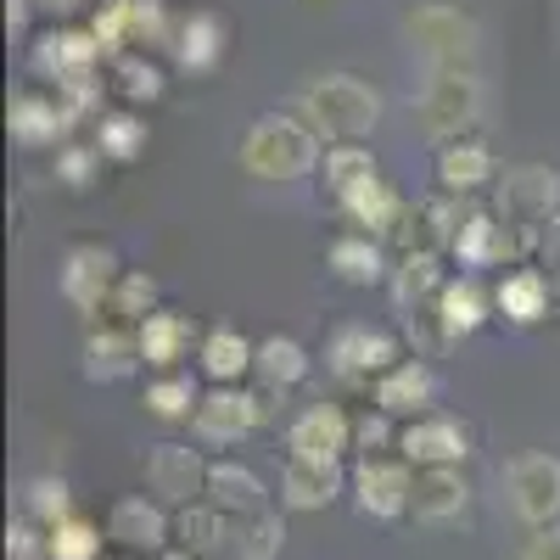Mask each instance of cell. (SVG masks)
I'll return each mask as SVG.
<instances>
[{
	"label": "cell",
	"mask_w": 560,
	"mask_h": 560,
	"mask_svg": "<svg viewBox=\"0 0 560 560\" xmlns=\"http://www.w3.org/2000/svg\"><path fill=\"white\" fill-rule=\"evenodd\" d=\"M197 364L213 387H247L253 370H258V342L242 337L236 325H213V331H202Z\"/></svg>",
	"instance_id": "cell-27"
},
{
	"label": "cell",
	"mask_w": 560,
	"mask_h": 560,
	"mask_svg": "<svg viewBox=\"0 0 560 560\" xmlns=\"http://www.w3.org/2000/svg\"><path fill=\"white\" fill-rule=\"evenodd\" d=\"M353 510L370 522H404L409 499H415V465L404 454H353V477H348Z\"/></svg>",
	"instance_id": "cell-7"
},
{
	"label": "cell",
	"mask_w": 560,
	"mask_h": 560,
	"mask_svg": "<svg viewBox=\"0 0 560 560\" xmlns=\"http://www.w3.org/2000/svg\"><path fill=\"white\" fill-rule=\"evenodd\" d=\"M555 331H560V308H555Z\"/></svg>",
	"instance_id": "cell-49"
},
{
	"label": "cell",
	"mask_w": 560,
	"mask_h": 560,
	"mask_svg": "<svg viewBox=\"0 0 560 560\" xmlns=\"http://www.w3.org/2000/svg\"><path fill=\"white\" fill-rule=\"evenodd\" d=\"M488 113V96H482V79L477 68H459V73H427V84L415 90V124L427 129L438 147L443 140H459L471 135Z\"/></svg>",
	"instance_id": "cell-4"
},
{
	"label": "cell",
	"mask_w": 560,
	"mask_h": 560,
	"mask_svg": "<svg viewBox=\"0 0 560 560\" xmlns=\"http://www.w3.org/2000/svg\"><path fill=\"white\" fill-rule=\"evenodd\" d=\"M432 174H438V191H448V197H477V191H488V185L499 179V163H493L488 140L459 135V140H443V147H438Z\"/></svg>",
	"instance_id": "cell-23"
},
{
	"label": "cell",
	"mask_w": 560,
	"mask_h": 560,
	"mask_svg": "<svg viewBox=\"0 0 560 560\" xmlns=\"http://www.w3.org/2000/svg\"><path fill=\"white\" fill-rule=\"evenodd\" d=\"M253 432H264L253 387H208L202 393V404L191 415V443H202V448H236Z\"/></svg>",
	"instance_id": "cell-12"
},
{
	"label": "cell",
	"mask_w": 560,
	"mask_h": 560,
	"mask_svg": "<svg viewBox=\"0 0 560 560\" xmlns=\"http://www.w3.org/2000/svg\"><path fill=\"white\" fill-rule=\"evenodd\" d=\"M208 471H213V459H208V448H202V443H197V448H191V443H152V448H147V459H140L147 493H152V499H163L168 510L208 499Z\"/></svg>",
	"instance_id": "cell-8"
},
{
	"label": "cell",
	"mask_w": 560,
	"mask_h": 560,
	"mask_svg": "<svg viewBox=\"0 0 560 560\" xmlns=\"http://www.w3.org/2000/svg\"><path fill=\"white\" fill-rule=\"evenodd\" d=\"M96 39L107 45V62L124 51H147V45H168L174 18L163 12V0H102L90 18Z\"/></svg>",
	"instance_id": "cell-11"
},
{
	"label": "cell",
	"mask_w": 560,
	"mask_h": 560,
	"mask_svg": "<svg viewBox=\"0 0 560 560\" xmlns=\"http://www.w3.org/2000/svg\"><path fill=\"white\" fill-rule=\"evenodd\" d=\"M409 516L420 527H459L471 516V482H465L459 465H427L415 471V499H409Z\"/></svg>",
	"instance_id": "cell-16"
},
{
	"label": "cell",
	"mask_w": 560,
	"mask_h": 560,
	"mask_svg": "<svg viewBox=\"0 0 560 560\" xmlns=\"http://www.w3.org/2000/svg\"><path fill=\"white\" fill-rule=\"evenodd\" d=\"M432 314H438V331H443V342L454 348V342H465V337H477V331H482V325H488L499 308H493V292L482 287V275L459 269V275H448V287L438 292Z\"/></svg>",
	"instance_id": "cell-18"
},
{
	"label": "cell",
	"mask_w": 560,
	"mask_h": 560,
	"mask_svg": "<svg viewBox=\"0 0 560 560\" xmlns=\"http://www.w3.org/2000/svg\"><path fill=\"white\" fill-rule=\"evenodd\" d=\"M504 499L527 527H555L560 522V459L544 448L516 454L504 465Z\"/></svg>",
	"instance_id": "cell-10"
},
{
	"label": "cell",
	"mask_w": 560,
	"mask_h": 560,
	"mask_svg": "<svg viewBox=\"0 0 560 560\" xmlns=\"http://www.w3.org/2000/svg\"><path fill=\"white\" fill-rule=\"evenodd\" d=\"M34 7H45V12H57V18H68V12H79L84 0H34Z\"/></svg>",
	"instance_id": "cell-47"
},
{
	"label": "cell",
	"mask_w": 560,
	"mask_h": 560,
	"mask_svg": "<svg viewBox=\"0 0 560 560\" xmlns=\"http://www.w3.org/2000/svg\"><path fill=\"white\" fill-rule=\"evenodd\" d=\"M90 140L102 147L107 163H135V158H147V118H140V107H113L102 118H90Z\"/></svg>",
	"instance_id": "cell-35"
},
{
	"label": "cell",
	"mask_w": 560,
	"mask_h": 560,
	"mask_svg": "<svg viewBox=\"0 0 560 560\" xmlns=\"http://www.w3.org/2000/svg\"><path fill=\"white\" fill-rule=\"evenodd\" d=\"M107 79H113V90L124 96V107H152V102L168 96V73H163V62H152L147 51H124V57H113Z\"/></svg>",
	"instance_id": "cell-36"
},
{
	"label": "cell",
	"mask_w": 560,
	"mask_h": 560,
	"mask_svg": "<svg viewBox=\"0 0 560 560\" xmlns=\"http://www.w3.org/2000/svg\"><path fill=\"white\" fill-rule=\"evenodd\" d=\"M325 158V140L303 113H258L236 147V163L253 179H303Z\"/></svg>",
	"instance_id": "cell-2"
},
{
	"label": "cell",
	"mask_w": 560,
	"mask_h": 560,
	"mask_svg": "<svg viewBox=\"0 0 560 560\" xmlns=\"http://www.w3.org/2000/svg\"><path fill=\"white\" fill-rule=\"evenodd\" d=\"M499 213L504 219H522V224H549L560 213V174L555 168H510L499 179Z\"/></svg>",
	"instance_id": "cell-25"
},
{
	"label": "cell",
	"mask_w": 560,
	"mask_h": 560,
	"mask_svg": "<svg viewBox=\"0 0 560 560\" xmlns=\"http://www.w3.org/2000/svg\"><path fill=\"white\" fill-rule=\"evenodd\" d=\"M298 113L314 124V135L325 147H337V140H370L387 113L382 90L359 79V73H319L298 90Z\"/></svg>",
	"instance_id": "cell-1"
},
{
	"label": "cell",
	"mask_w": 560,
	"mask_h": 560,
	"mask_svg": "<svg viewBox=\"0 0 560 560\" xmlns=\"http://www.w3.org/2000/svg\"><path fill=\"white\" fill-rule=\"evenodd\" d=\"M7 560H45V527L34 516H18L7 527Z\"/></svg>",
	"instance_id": "cell-44"
},
{
	"label": "cell",
	"mask_w": 560,
	"mask_h": 560,
	"mask_svg": "<svg viewBox=\"0 0 560 560\" xmlns=\"http://www.w3.org/2000/svg\"><path fill=\"white\" fill-rule=\"evenodd\" d=\"M471 427H465L459 415H443V409H432V415H415V420H404L398 427V454L415 465V471H427V465H465L471 459Z\"/></svg>",
	"instance_id": "cell-13"
},
{
	"label": "cell",
	"mask_w": 560,
	"mask_h": 560,
	"mask_svg": "<svg viewBox=\"0 0 560 560\" xmlns=\"http://www.w3.org/2000/svg\"><path fill=\"white\" fill-rule=\"evenodd\" d=\"M342 219L353 224V230H370V236H382V242H393V230H398V219L409 213V202H404V191L393 179H370V185H359V191H348L342 202Z\"/></svg>",
	"instance_id": "cell-31"
},
{
	"label": "cell",
	"mask_w": 560,
	"mask_h": 560,
	"mask_svg": "<svg viewBox=\"0 0 560 560\" xmlns=\"http://www.w3.org/2000/svg\"><path fill=\"white\" fill-rule=\"evenodd\" d=\"M493 308H499V319H510V325L527 331V325H544L560 308V287H555V275H544L538 264H516V269L499 275Z\"/></svg>",
	"instance_id": "cell-17"
},
{
	"label": "cell",
	"mask_w": 560,
	"mask_h": 560,
	"mask_svg": "<svg viewBox=\"0 0 560 560\" xmlns=\"http://www.w3.org/2000/svg\"><path fill=\"white\" fill-rule=\"evenodd\" d=\"M370 404L387 409L393 420L432 415V409H438V376H432V364L420 359V353H404L387 376H376V387H370Z\"/></svg>",
	"instance_id": "cell-19"
},
{
	"label": "cell",
	"mask_w": 560,
	"mask_h": 560,
	"mask_svg": "<svg viewBox=\"0 0 560 560\" xmlns=\"http://www.w3.org/2000/svg\"><path fill=\"white\" fill-rule=\"evenodd\" d=\"M152 560H202V555H191V549H179V544H168L163 555H152Z\"/></svg>",
	"instance_id": "cell-48"
},
{
	"label": "cell",
	"mask_w": 560,
	"mask_h": 560,
	"mask_svg": "<svg viewBox=\"0 0 560 560\" xmlns=\"http://www.w3.org/2000/svg\"><path fill=\"white\" fill-rule=\"evenodd\" d=\"M404 359V342L382 325H364V319H342L331 325V337H325V370L353 387H376V376Z\"/></svg>",
	"instance_id": "cell-5"
},
{
	"label": "cell",
	"mask_w": 560,
	"mask_h": 560,
	"mask_svg": "<svg viewBox=\"0 0 560 560\" xmlns=\"http://www.w3.org/2000/svg\"><path fill=\"white\" fill-rule=\"evenodd\" d=\"M230 527H236V516H230V510H219L213 499H197V504H179V510H174V544L191 549V555H202V560L230 555Z\"/></svg>",
	"instance_id": "cell-32"
},
{
	"label": "cell",
	"mask_w": 560,
	"mask_h": 560,
	"mask_svg": "<svg viewBox=\"0 0 560 560\" xmlns=\"http://www.w3.org/2000/svg\"><path fill=\"white\" fill-rule=\"evenodd\" d=\"M224 45H230V28H224V18L208 12V7L179 12L174 28H168V57H174V68H185V73H208V68H219Z\"/></svg>",
	"instance_id": "cell-24"
},
{
	"label": "cell",
	"mask_w": 560,
	"mask_h": 560,
	"mask_svg": "<svg viewBox=\"0 0 560 560\" xmlns=\"http://www.w3.org/2000/svg\"><path fill=\"white\" fill-rule=\"evenodd\" d=\"M73 129V113L62 107V96L51 84H28L12 96V135L23 140V147H51V140H62Z\"/></svg>",
	"instance_id": "cell-29"
},
{
	"label": "cell",
	"mask_w": 560,
	"mask_h": 560,
	"mask_svg": "<svg viewBox=\"0 0 560 560\" xmlns=\"http://www.w3.org/2000/svg\"><path fill=\"white\" fill-rule=\"evenodd\" d=\"M287 459H314V465H342L353 454V415L331 398L319 404H303L292 420H287Z\"/></svg>",
	"instance_id": "cell-9"
},
{
	"label": "cell",
	"mask_w": 560,
	"mask_h": 560,
	"mask_svg": "<svg viewBox=\"0 0 560 560\" xmlns=\"http://www.w3.org/2000/svg\"><path fill=\"white\" fill-rule=\"evenodd\" d=\"M158 308H163V303H158V280H152L147 269H124L118 287H113V303H107V319L140 325V319L158 314Z\"/></svg>",
	"instance_id": "cell-41"
},
{
	"label": "cell",
	"mask_w": 560,
	"mask_h": 560,
	"mask_svg": "<svg viewBox=\"0 0 560 560\" xmlns=\"http://www.w3.org/2000/svg\"><path fill=\"white\" fill-rule=\"evenodd\" d=\"M398 427L404 420H393L387 409H359L353 415V454H398Z\"/></svg>",
	"instance_id": "cell-43"
},
{
	"label": "cell",
	"mask_w": 560,
	"mask_h": 560,
	"mask_svg": "<svg viewBox=\"0 0 560 560\" xmlns=\"http://www.w3.org/2000/svg\"><path fill=\"white\" fill-rule=\"evenodd\" d=\"M135 337H140V359H147V370H158V376H168V370H185V359L202 348L197 319L179 314V308L147 314V319L135 325Z\"/></svg>",
	"instance_id": "cell-20"
},
{
	"label": "cell",
	"mask_w": 560,
	"mask_h": 560,
	"mask_svg": "<svg viewBox=\"0 0 560 560\" xmlns=\"http://www.w3.org/2000/svg\"><path fill=\"white\" fill-rule=\"evenodd\" d=\"M376 174H382V163L370 152V140H337V147H325V158H319V185L331 202H342L348 191L370 185Z\"/></svg>",
	"instance_id": "cell-33"
},
{
	"label": "cell",
	"mask_w": 560,
	"mask_h": 560,
	"mask_svg": "<svg viewBox=\"0 0 560 560\" xmlns=\"http://www.w3.org/2000/svg\"><path fill=\"white\" fill-rule=\"evenodd\" d=\"M404 39L409 51L427 62V73H459V68H477L482 57V28L471 12L448 7V0H427L404 18Z\"/></svg>",
	"instance_id": "cell-3"
},
{
	"label": "cell",
	"mask_w": 560,
	"mask_h": 560,
	"mask_svg": "<svg viewBox=\"0 0 560 560\" xmlns=\"http://www.w3.org/2000/svg\"><path fill=\"white\" fill-rule=\"evenodd\" d=\"M208 499H213L219 510H230V516H253V510H269L264 477L253 471V465H242V459H213V471H208Z\"/></svg>",
	"instance_id": "cell-34"
},
{
	"label": "cell",
	"mask_w": 560,
	"mask_h": 560,
	"mask_svg": "<svg viewBox=\"0 0 560 560\" xmlns=\"http://www.w3.org/2000/svg\"><path fill=\"white\" fill-rule=\"evenodd\" d=\"M140 364H147V359H140L135 325H118V319H96V325H90V337H84V376L90 382H129Z\"/></svg>",
	"instance_id": "cell-26"
},
{
	"label": "cell",
	"mask_w": 560,
	"mask_h": 560,
	"mask_svg": "<svg viewBox=\"0 0 560 560\" xmlns=\"http://www.w3.org/2000/svg\"><path fill=\"white\" fill-rule=\"evenodd\" d=\"M308 370H314V353L298 342V337H264L258 342V370H253V376L258 382H275V387H298V382H308Z\"/></svg>",
	"instance_id": "cell-37"
},
{
	"label": "cell",
	"mask_w": 560,
	"mask_h": 560,
	"mask_svg": "<svg viewBox=\"0 0 560 560\" xmlns=\"http://www.w3.org/2000/svg\"><path fill=\"white\" fill-rule=\"evenodd\" d=\"M107 544L124 555H163L174 544V510L152 493H124L107 510Z\"/></svg>",
	"instance_id": "cell-14"
},
{
	"label": "cell",
	"mask_w": 560,
	"mask_h": 560,
	"mask_svg": "<svg viewBox=\"0 0 560 560\" xmlns=\"http://www.w3.org/2000/svg\"><path fill=\"white\" fill-rule=\"evenodd\" d=\"M23 516H34L39 527H57L73 516V488L62 477H34L28 493H23Z\"/></svg>",
	"instance_id": "cell-42"
},
{
	"label": "cell",
	"mask_w": 560,
	"mask_h": 560,
	"mask_svg": "<svg viewBox=\"0 0 560 560\" xmlns=\"http://www.w3.org/2000/svg\"><path fill=\"white\" fill-rule=\"evenodd\" d=\"M393 303H398V314L404 319H415V314H432V303H438V292L448 287V269H443V247H409V253H398L393 258Z\"/></svg>",
	"instance_id": "cell-22"
},
{
	"label": "cell",
	"mask_w": 560,
	"mask_h": 560,
	"mask_svg": "<svg viewBox=\"0 0 560 560\" xmlns=\"http://www.w3.org/2000/svg\"><path fill=\"white\" fill-rule=\"evenodd\" d=\"M544 264H549V275H555V287H560V213L544 224Z\"/></svg>",
	"instance_id": "cell-46"
},
{
	"label": "cell",
	"mask_w": 560,
	"mask_h": 560,
	"mask_svg": "<svg viewBox=\"0 0 560 560\" xmlns=\"http://www.w3.org/2000/svg\"><path fill=\"white\" fill-rule=\"evenodd\" d=\"M280 549H287V522L275 510H253L230 527V555L236 560H280Z\"/></svg>",
	"instance_id": "cell-39"
},
{
	"label": "cell",
	"mask_w": 560,
	"mask_h": 560,
	"mask_svg": "<svg viewBox=\"0 0 560 560\" xmlns=\"http://www.w3.org/2000/svg\"><path fill=\"white\" fill-rule=\"evenodd\" d=\"M118 253L107 242H73L62 253V269H57V292L73 314H84L90 325L107 319V303H113V287H118Z\"/></svg>",
	"instance_id": "cell-6"
},
{
	"label": "cell",
	"mask_w": 560,
	"mask_h": 560,
	"mask_svg": "<svg viewBox=\"0 0 560 560\" xmlns=\"http://www.w3.org/2000/svg\"><path fill=\"white\" fill-rule=\"evenodd\" d=\"M325 269H331L342 287H387L393 280V253L382 236H370V230H342V236H331V247H325Z\"/></svg>",
	"instance_id": "cell-21"
},
{
	"label": "cell",
	"mask_w": 560,
	"mask_h": 560,
	"mask_svg": "<svg viewBox=\"0 0 560 560\" xmlns=\"http://www.w3.org/2000/svg\"><path fill=\"white\" fill-rule=\"evenodd\" d=\"M516 560H560V522L555 527H533L527 544L516 549Z\"/></svg>",
	"instance_id": "cell-45"
},
{
	"label": "cell",
	"mask_w": 560,
	"mask_h": 560,
	"mask_svg": "<svg viewBox=\"0 0 560 560\" xmlns=\"http://www.w3.org/2000/svg\"><path fill=\"white\" fill-rule=\"evenodd\" d=\"M102 544H107V527L84 522V516L45 527V560H102Z\"/></svg>",
	"instance_id": "cell-40"
},
{
	"label": "cell",
	"mask_w": 560,
	"mask_h": 560,
	"mask_svg": "<svg viewBox=\"0 0 560 560\" xmlns=\"http://www.w3.org/2000/svg\"><path fill=\"white\" fill-rule=\"evenodd\" d=\"M118 560H135V555H118Z\"/></svg>",
	"instance_id": "cell-50"
},
{
	"label": "cell",
	"mask_w": 560,
	"mask_h": 560,
	"mask_svg": "<svg viewBox=\"0 0 560 560\" xmlns=\"http://www.w3.org/2000/svg\"><path fill=\"white\" fill-rule=\"evenodd\" d=\"M448 258L459 269H471V275L493 269V264L510 269V224H504V213L499 208H471L465 224H459V236H454V247H448Z\"/></svg>",
	"instance_id": "cell-28"
},
{
	"label": "cell",
	"mask_w": 560,
	"mask_h": 560,
	"mask_svg": "<svg viewBox=\"0 0 560 560\" xmlns=\"http://www.w3.org/2000/svg\"><path fill=\"white\" fill-rule=\"evenodd\" d=\"M147 415L152 420H163V427H179V420H191L197 415V404H202V387L185 376V370H168V376H152L147 382Z\"/></svg>",
	"instance_id": "cell-38"
},
{
	"label": "cell",
	"mask_w": 560,
	"mask_h": 560,
	"mask_svg": "<svg viewBox=\"0 0 560 560\" xmlns=\"http://www.w3.org/2000/svg\"><path fill=\"white\" fill-rule=\"evenodd\" d=\"M342 493H348L342 465H314V459L280 465V504L287 510H331Z\"/></svg>",
	"instance_id": "cell-30"
},
{
	"label": "cell",
	"mask_w": 560,
	"mask_h": 560,
	"mask_svg": "<svg viewBox=\"0 0 560 560\" xmlns=\"http://www.w3.org/2000/svg\"><path fill=\"white\" fill-rule=\"evenodd\" d=\"M107 45L96 39V28H45L34 39V73L45 84H68L84 73H102Z\"/></svg>",
	"instance_id": "cell-15"
}]
</instances>
